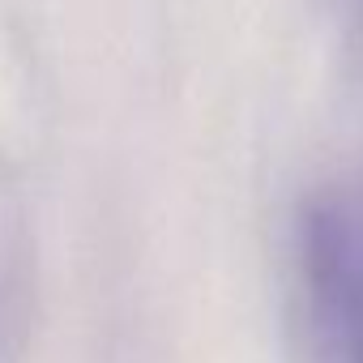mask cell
I'll use <instances>...</instances> for the list:
<instances>
[{
    "label": "cell",
    "mask_w": 363,
    "mask_h": 363,
    "mask_svg": "<svg viewBox=\"0 0 363 363\" xmlns=\"http://www.w3.org/2000/svg\"><path fill=\"white\" fill-rule=\"evenodd\" d=\"M295 363H363V189L316 193L295 227Z\"/></svg>",
    "instance_id": "obj_1"
}]
</instances>
